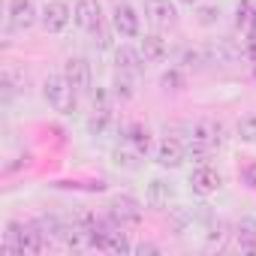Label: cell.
I'll use <instances>...</instances> for the list:
<instances>
[{"mask_svg": "<svg viewBox=\"0 0 256 256\" xmlns=\"http://www.w3.org/2000/svg\"><path fill=\"white\" fill-rule=\"evenodd\" d=\"M42 96L48 100V106H52L54 112L70 114V112H76V96H78V90L70 84L66 76H48V78L42 82Z\"/></svg>", "mask_w": 256, "mask_h": 256, "instance_id": "obj_1", "label": "cell"}, {"mask_svg": "<svg viewBox=\"0 0 256 256\" xmlns=\"http://www.w3.org/2000/svg\"><path fill=\"white\" fill-rule=\"evenodd\" d=\"M46 34H64L66 24L72 22V10L66 0H48V4L42 6V16H40Z\"/></svg>", "mask_w": 256, "mask_h": 256, "instance_id": "obj_2", "label": "cell"}, {"mask_svg": "<svg viewBox=\"0 0 256 256\" xmlns=\"http://www.w3.org/2000/svg\"><path fill=\"white\" fill-rule=\"evenodd\" d=\"M112 24L114 30L124 36V40H139L142 36V24H139V16L130 4H118L114 12H112Z\"/></svg>", "mask_w": 256, "mask_h": 256, "instance_id": "obj_3", "label": "cell"}, {"mask_svg": "<svg viewBox=\"0 0 256 256\" xmlns=\"http://www.w3.org/2000/svg\"><path fill=\"white\" fill-rule=\"evenodd\" d=\"M190 142H196V145L214 151V148L223 145V126H220L217 120H196V124L190 126Z\"/></svg>", "mask_w": 256, "mask_h": 256, "instance_id": "obj_4", "label": "cell"}, {"mask_svg": "<svg viewBox=\"0 0 256 256\" xmlns=\"http://www.w3.org/2000/svg\"><path fill=\"white\" fill-rule=\"evenodd\" d=\"M108 211H112V217H114L120 226H124V223H139V220H142V205H139V199L126 196V193L112 196Z\"/></svg>", "mask_w": 256, "mask_h": 256, "instance_id": "obj_5", "label": "cell"}, {"mask_svg": "<svg viewBox=\"0 0 256 256\" xmlns=\"http://www.w3.org/2000/svg\"><path fill=\"white\" fill-rule=\"evenodd\" d=\"M64 76L70 78V84L78 90V94H84V90H90V82H94V72H90V64L84 60V58H70L66 64H64Z\"/></svg>", "mask_w": 256, "mask_h": 256, "instance_id": "obj_6", "label": "cell"}, {"mask_svg": "<svg viewBox=\"0 0 256 256\" xmlns=\"http://www.w3.org/2000/svg\"><path fill=\"white\" fill-rule=\"evenodd\" d=\"M220 184H223V178H220V172L211 169V166H199V169L190 175V187H193V193H199V196H211V193H217Z\"/></svg>", "mask_w": 256, "mask_h": 256, "instance_id": "obj_7", "label": "cell"}, {"mask_svg": "<svg viewBox=\"0 0 256 256\" xmlns=\"http://www.w3.org/2000/svg\"><path fill=\"white\" fill-rule=\"evenodd\" d=\"M157 163L163 166V169H178L184 160H187V151H184V145L178 142V139H163L160 145H157Z\"/></svg>", "mask_w": 256, "mask_h": 256, "instance_id": "obj_8", "label": "cell"}, {"mask_svg": "<svg viewBox=\"0 0 256 256\" xmlns=\"http://www.w3.org/2000/svg\"><path fill=\"white\" fill-rule=\"evenodd\" d=\"M72 22L82 28V30H96L100 24H102V18H100V4L96 0H78L76 4V10H72Z\"/></svg>", "mask_w": 256, "mask_h": 256, "instance_id": "obj_9", "label": "cell"}, {"mask_svg": "<svg viewBox=\"0 0 256 256\" xmlns=\"http://www.w3.org/2000/svg\"><path fill=\"white\" fill-rule=\"evenodd\" d=\"M10 24L18 30H28L36 24V6L34 0H10Z\"/></svg>", "mask_w": 256, "mask_h": 256, "instance_id": "obj_10", "label": "cell"}, {"mask_svg": "<svg viewBox=\"0 0 256 256\" xmlns=\"http://www.w3.org/2000/svg\"><path fill=\"white\" fill-rule=\"evenodd\" d=\"M114 64H118V70H120V72L139 76V72H142V64H145V58H142V52H139V48H133V46H118V48H114Z\"/></svg>", "mask_w": 256, "mask_h": 256, "instance_id": "obj_11", "label": "cell"}, {"mask_svg": "<svg viewBox=\"0 0 256 256\" xmlns=\"http://www.w3.org/2000/svg\"><path fill=\"white\" fill-rule=\"evenodd\" d=\"M139 52H142L145 64H160V60H166V54H169L166 40L157 36V34H145V36H139Z\"/></svg>", "mask_w": 256, "mask_h": 256, "instance_id": "obj_12", "label": "cell"}, {"mask_svg": "<svg viewBox=\"0 0 256 256\" xmlns=\"http://www.w3.org/2000/svg\"><path fill=\"white\" fill-rule=\"evenodd\" d=\"M145 10H148V18H151L154 24H160V28L175 24V18H178V10H175L172 0H148Z\"/></svg>", "mask_w": 256, "mask_h": 256, "instance_id": "obj_13", "label": "cell"}, {"mask_svg": "<svg viewBox=\"0 0 256 256\" xmlns=\"http://www.w3.org/2000/svg\"><path fill=\"white\" fill-rule=\"evenodd\" d=\"M235 238H238V247L247 250V253H256V220H241L235 226Z\"/></svg>", "mask_w": 256, "mask_h": 256, "instance_id": "obj_14", "label": "cell"}, {"mask_svg": "<svg viewBox=\"0 0 256 256\" xmlns=\"http://www.w3.org/2000/svg\"><path fill=\"white\" fill-rule=\"evenodd\" d=\"M169 199H172V184L163 181V178H154L148 184V202L154 208H163V205H169Z\"/></svg>", "mask_w": 256, "mask_h": 256, "instance_id": "obj_15", "label": "cell"}, {"mask_svg": "<svg viewBox=\"0 0 256 256\" xmlns=\"http://www.w3.org/2000/svg\"><path fill=\"white\" fill-rule=\"evenodd\" d=\"M126 142H130L142 157L151 151V133L145 130V126L142 124H130V126H126Z\"/></svg>", "mask_w": 256, "mask_h": 256, "instance_id": "obj_16", "label": "cell"}, {"mask_svg": "<svg viewBox=\"0 0 256 256\" xmlns=\"http://www.w3.org/2000/svg\"><path fill=\"white\" fill-rule=\"evenodd\" d=\"M139 157H142V154H139L130 142H126L124 148L114 151V166H120V169H136V166H139Z\"/></svg>", "mask_w": 256, "mask_h": 256, "instance_id": "obj_17", "label": "cell"}, {"mask_svg": "<svg viewBox=\"0 0 256 256\" xmlns=\"http://www.w3.org/2000/svg\"><path fill=\"white\" fill-rule=\"evenodd\" d=\"M238 139L244 145H256V114H244L238 120Z\"/></svg>", "mask_w": 256, "mask_h": 256, "instance_id": "obj_18", "label": "cell"}, {"mask_svg": "<svg viewBox=\"0 0 256 256\" xmlns=\"http://www.w3.org/2000/svg\"><path fill=\"white\" fill-rule=\"evenodd\" d=\"M184 84H187V78H184V72L175 70V66L160 76V88H163V90H184Z\"/></svg>", "mask_w": 256, "mask_h": 256, "instance_id": "obj_19", "label": "cell"}, {"mask_svg": "<svg viewBox=\"0 0 256 256\" xmlns=\"http://www.w3.org/2000/svg\"><path fill=\"white\" fill-rule=\"evenodd\" d=\"M136 90H133V82H130V72H120L118 70V76H114V96H120V100H130Z\"/></svg>", "mask_w": 256, "mask_h": 256, "instance_id": "obj_20", "label": "cell"}, {"mask_svg": "<svg viewBox=\"0 0 256 256\" xmlns=\"http://www.w3.org/2000/svg\"><path fill=\"white\" fill-rule=\"evenodd\" d=\"M106 126H108V112H96V114L88 120L90 136H102V133H106Z\"/></svg>", "mask_w": 256, "mask_h": 256, "instance_id": "obj_21", "label": "cell"}, {"mask_svg": "<svg viewBox=\"0 0 256 256\" xmlns=\"http://www.w3.org/2000/svg\"><path fill=\"white\" fill-rule=\"evenodd\" d=\"M226 226L217 220V223H211V232H208V238H205V247L208 250H214V247H220L223 244V238H226V232H223Z\"/></svg>", "mask_w": 256, "mask_h": 256, "instance_id": "obj_22", "label": "cell"}, {"mask_svg": "<svg viewBox=\"0 0 256 256\" xmlns=\"http://www.w3.org/2000/svg\"><path fill=\"white\" fill-rule=\"evenodd\" d=\"M181 64H184V66H193V70H199V66H202V64H208V60H205V52H202V48H199V52L187 48V52H184V58H181Z\"/></svg>", "mask_w": 256, "mask_h": 256, "instance_id": "obj_23", "label": "cell"}, {"mask_svg": "<svg viewBox=\"0 0 256 256\" xmlns=\"http://www.w3.org/2000/svg\"><path fill=\"white\" fill-rule=\"evenodd\" d=\"M220 18V10L217 6H202L199 10V24H214Z\"/></svg>", "mask_w": 256, "mask_h": 256, "instance_id": "obj_24", "label": "cell"}, {"mask_svg": "<svg viewBox=\"0 0 256 256\" xmlns=\"http://www.w3.org/2000/svg\"><path fill=\"white\" fill-rule=\"evenodd\" d=\"M241 178H244V184H247V187H256V163H250V166H244V172H241Z\"/></svg>", "mask_w": 256, "mask_h": 256, "instance_id": "obj_25", "label": "cell"}, {"mask_svg": "<svg viewBox=\"0 0 256 256\" xmlns=\"http://www.w3.org/2000/svg\"><path fill=\"white\" fill-rule=\"evenodd\" d=\"M133 250H136V253H142V256H154V253H157V247H154V244H139V247H133Z\"/></svg>", "mask_w": 256, "mask_h": 256, "instance_id": "obj_26", "label": "cell"}, {"mask_svg": "<svg viewBox=\"0 0 256 256\" xmlns=\"http://www.w3.org/2000/svg\"><path fill=\"white\" fill-rule=\"evenodd\" d=\"M178 4H184V6H196L199 0H178Z\"/></svg>", "mask_w": 256, "mask_h": 256, "instance_id": "obj_27", "label": "cell"}, {"mask_svg": "<svg viewBox=\"0 0 256 256\" xmlns=\"http://www.w3.org/2000/svg\"><path fill=\"white\" fill-rule=\"evenodd\" d=\"M253 72H256V70H253Z\"/></svg>", "mask_w": 256, "mask_h": 256, "instance_id": "obj_28", "label": "cell"}]
</instances>
